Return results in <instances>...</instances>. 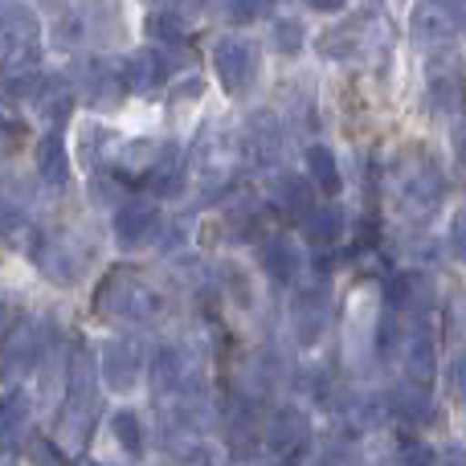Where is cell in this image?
I'll list each match as a JSON object with an SVG mask.
<instances>
[{
	"label": "cell",
	"instance_id": "1",
	"mask_svg": "<svg viewBox=\"0 0 466 466\" xmlns=\"http://www.w3.org/2000/svg\"><path fill=\"white\" fill-rule=\"evenodd\" d=\"M385 188L393 205L413 221H426L430 213L442 209L446 201V172L442 164L430 156V147H401L385 168Z\"/></svg>",
	"mask_w": 466,
	"mask_h": 466
},
{
	"label": "cell",
	"instance_id": "2",
	"mask_svg": "<svg viewBox=\"0 0 466 466\" xmlns=\"http://www.w3.org/2000/svg\"><path fill=\"white\" fill-rule=\"evenodd\" d=\"M41 62V16L29 0H0V74L29 78Z\"/></svg>",
	"mask_w": 466,
	"mask_h": 466
},
{
	"label": "cell",
	"instance_id": "3",
	"mask_svg": "<svg viewBox=\"0 0 466 466\" xmlns=\"http://www.w3.org/2000/svg\"><path fill=\"white\" fill-rule=\"evenodd\" d=\"M147 377H152V393L160 401H185V397H201L205 360L197 348L188 344H160L147 360Z\"/></svg>",
	"mask_w": 466,
	"mask_h": 466
},
{
	"label": "cell",
	"instance_id": "4",
	"mask_svg": "<svg viewBox=\"0 0 466 466\" xmlns=\"http://www.w3.org/2000/svg\"><path fill=\"white\" fill-rule=\"evenodd\" d=\"M95 360L90 356H74L70 364V393H66V405L57 413V446L62 451H74L90 438V426H95L98 413V397H95Z\"/></svg>",
	"mask_w": 466,
	"mask_h": 466
},
{
	"label": "cell",
	"instance_id": "5",
	"mask_svg": "<svg viewBox=\"0 0 466 466\" xmlns=\"http://www.w3.org/2000/svg\"><path fill=\"white\" fill-rule=\"evenodd\" d=\"M98 311H103V319L144 328V323L160 319L164 299H160V290L147 279H139V274H115V279H106V287L98 290Z\"/></svg>",
	"mask_w": 466,
	"mask_h": 466
},
{
	"label": "cell",
	"instance_id": "6",
	"mask_svg": "<svg viewBox=\"0 0 466 466\" xmlns=\"http://www.w3.org/2000/svg\"><path fill=\"white\" fill-rule=\"evenodd\" d=\"M413 41L430 54H442L466 37V0H418L410 16Z\"/></svg>",
	"mask_w": 466,
	"mask_h": 466
},
{
	"label": "cell",
	"instance_id": "7",
	"mask_svg": "<svg viewBox=\"0 0 466 466\" xmlns=\"http://www.w3.org/2000/svg\"><path fill=\"white\" fill-rule=\"evenodd\" d=\"M258 66H262L258 46L249 37H241V33H226V37L213 41V74H218L226 95L233 98L246 95L258 82Z\"/></svg>",
	"mask_w": 466,
	"mask_h": 466
},
{
	"label": "cell",
	"instance_id": "8",
	"mask_svg": "<svg viewBox=\"0 0 466 466\" xmlns=\"http://www.w3.org/2000/svg\"><path fill=\"white\" fill-rule=\"evenodd\" d=\"M328 315H331V290L328 279H311L299 282L290 295V336L299 348H315L328 331Z\"/></svg>",
	"mask_w": 466,
	"mask_h": 466
},
{
	"label": "cell",
	"instance_id": "9",
	"mask_svg": "<svg viewBox=\"0 0 466 466\" xmlns=\"http://www.w3.org/2000/svg\"><path fill=\"white\" fill-rule=\"evenodd\" d=\"M380 37H389L385 21H380L377 13H356L323 33L319 54L323 57H360V54H372V49L380 46Z\"/></svg>",
	"mask_w": 466,
	"mask_h": 466
},
{
	"label": "cell",
	"instance_id": "10",
	"mask_svg": "<svg viewBox=\"0 0 466 466\" xmlns=\"http://www.w3.org/2000/svg\"><path fill=\"white\" fill-rule=\"evenodd\" d=\"M86 262H90V254L74 233H46L37 241V266L57 287H74L86 274Z\"/></svg>",
	"mask_w": 466,
	"mask_h": 466
},
{
	"label": "cell",
	"instance_id": "11",
	"mask_svg": "<svg viewBox=\"0 0 466 466\" xmlns=\"http://www.w3.org/2000/svg\"><path fill=\"white\" fill-rule=\"evenodd\" d=\"M397 356H401V380H413V385H430L434 380L438 348L426 319H405L401 339H397Z\"/></svg>",
	"mask_w": 466,
	"mask_h": 466
},
{
	"label": "cell",
	"instance_id": "12",
	"mask_svg": "<svg viewBox=\"0 0 466 466\" xmlns=\"http://www.w3.org/2000/svg\"><path fill=\"white\" fill-rule=\"evenodd\" d=\"M144 377V352L131 336H115L103 344L98 352V380H103L111 393H127V389L139 385Z\"/></svg>",
	"mask_w": 466,
	"mask_h": 466
},
{
	"label": "cell",
	"instance_id": "13",
	"mask_svg": "<svg viewBox=\"0 0 466 466\" xmlns=\"http://www.w3.org/2000/svg\"><path fill=\"white\" fill-rule=\"evenodd\" d=\"M160 226L164 221H160L156 201H144V197H127V201H119L111 213V233L123 249H144L147 241H156Z\"/></svg>",
	"mask_w": 466,
	"mask_h": 466
},
{
	"label": "cell",
	"instance_id": "14",
	"mask_svg": "<svg viewBox=\"0 0 466 466\" xmlns=\"http://www.w3.org/2000/svg\"><path fill=\"white\" fill-rule=\"evenodd\" d=\"M282 144H287L282 123H279V115H270V111H254L238 136V152L246 156L254 168H274L282 156Z\"/></svg>",
	"mask_w": 466,
	"mask_h": 466
},
{
	"label": "cell",
	"instance_id": "15",
	"mask_svg": "<svg viewBox=\"0 0 466 466\" xmlns=\"http://www.w3.org/2000/svg\"><path fill=\"white\" fill-rule=\"evenodd\" d=\"M168 78H172V62H168V54L156 46L136 49V54H127L119 62V82L131 95H156Z\"/></svg>",
	"mask_w": 466,
	"mask_h": 466
},
{
	"label": "cell",
	"instance_id": "16",
	"mask_svg": "<svg viewBox=\"0 0 466 466\" xmlns=\"http://www.w3.org/2000/svg\"><path fill=\"white\" fill-rule=\"evenodd\" d=\"M233 160H238V139L226 136L221 127H209V131H205L201 144H197V156H193L197 177H201L205 185H221V180L229 177Z\"/></svg>",
	"mask_w": 466,
	"mask_h": 466
},
{
	"label": "cell",
	"instance_id": "17",
	"mask_svg": "<svg viewBox=\"0 0 466 466\" xmlns=\"http://www.w3.org/2000/svg\"><path fill=\"white\" fill-rule=\"evenodd\" d=\"M74 103H78V95H74V82L62 78V74H49V78H41L37 90H33V111H37L41 123H49V131H62V123L74 115Z\"/></svg>",
	"mask_w": 466,
	"mask_h": 466
},
{
	"label": "cell",
	"instance_id": "18",
	"mask_svg": "<svg viewBox=\"0 0 466 466\" xmlns=\"http://www.w3.org/2000/svg\"><path fill=\"white\" fill-rule=\"evenodd\" d=\"M258 262H262V270H266L270 282H279V287H299V274H303V249H299L290 238H282V233L266 238L262 249H258Z\"/></svg>",
	"mask_w": 466,
	"mask_h": 466
},
{
	"label": "cell",
	"instance_id": "19",
	"mask_svg": "<svg viewBox=\"0 0 466 466\" xmlns=\"http://www.w3.org/2000/svg\"><path fill=\"white\" fill-rule=\"evenodd\" d=\"M70 82H74V95L90 98V103H106V98H115L123 90L119 70H111V62H103V57H82V62L74 66Z\"/></svg>",
	"mask_w": 466,
	"mask_h": 466
},
{
	"label": "cell",
	"instance_id": "20",
	"mask_svg": "<svg viewBox=\"0 0 466 466\" xmlns=\"http://www.w3.org/2000/svg\"><path fill=\"white\" fill-rule=\"evenodd\" d=\"M266 442L279 454H299L307 442H311V418L295 405L270 413V426H266Z\"/></svg>",
	"mask_w": 466,
	"mask_h": 466
},
{
	"label": "cell",
	"instance_id": "21",
	"mask_svg": "<svg viewBox=\"0 0 466 466\" xmlns=\"http://www.w3.org/2000/svg\"><path fill=\"white\" fill-rule=\"evenodd\" d=\"M46 352H49L46 328H41V323H21V328H13V336H8V344H5V372L21 377L33 364L46 360Z\"/></svg>",
	"mask_w": 466,
	"mask_h": 466
},
{
	"label": "cell",
	"instance_id": "22",
	"mask_svg": "<svg viewBox=\"0 0 466 466\" xmlns=\"http://www.w3.org/2000/svg\"><path fill=\"white\" fill-rule=\"evenodd\" d=\"M270 201L279 213L303 221L307 213L315 209V185L307 177H299V172H279V177L270 180Z\"/></svg>",
	"mask_w": 466,
	"mask_h": 466
},
{
	"label": "cell",
	"instance_id": "23",
	"mask_svg": "<svg viewBox=\"0 0 466 466\" xmlns=\"http://www.w3.org/2000/svg\"><path fill=\"white\" fill-rule=\"evenodd\" d=\"M33 160H37L41 185L62 188L66 180H70V147H66L62 131H46V136L37 139V152H33Z\"/></svg>",
	"mask_w": 466,
	"mask_h": 466
},
{
	"label": "cell",
	"instance_id": "24",
	"mask_svg": "<svg viewBox=\"0 0 466 466\" xmlns=\"http://www.w3.org/2000/svg\"><path fill=\"white\" fill-rule=\"evenodd\" d=\"M344 229H348V218L339 205H315L303 218V238H307V246H315V249L336 246V241L344 238Z\"/></svg>",
	"mask_w": 466,
	"mask_h": 466
},
{
	"label": "cell",
	"instance_id": "25",
	"mask_svg": "<svg viewBox=\"0 0 466 466\" xmlns=\"http://www.w3.org/2000/svg\"><path fill=\"white\" fill-rule=\"evenodd\" d=\"M29 418H33V405L21 389H5L0 393V451L16 446L29 430Z\"/></svg>",
	"mask_w": 466,
	"mask_h": 466
},
{
	"label": "cell",
	"instance_id": "26",
	"mask_svg": "<svg viewBox=\"0 0 466 466\" xmlns=\"http://www.w3.org/2000/svg\"><path fill=\"white\" fill-rule=\"evenodd\" d=\"M389 410L405 421H430L434 418V397H430V385H413V380H397L389 389Z\"/></svg>",
	"mask_w": 466,
	"mask_h": 466
},
{
	"label": "cell",
	"instance_id": "27",
	"mask_svg": "<svg viewBox=\"0 0 466 466\" xmlns=\"http://www.w3.org/2000/svg\"><path fill=\"white\" fill-rule=\"evenodd\" d=\"M185 180H188V164H185V156H180V147H160V160L147 172V185L160 197H177L180 188H185Z\"/></svg>",
	"mask_w": 466,
	"mask_h": 466
},
{
	"label": "cell",
	"instance_id": "28",
	"mask_svg": "<svg viewBox=\"0 0 466 466\" xmlns=\"http://www.w3.org/2000/svg\"><path fill=\"white\" fill-rule=\"evenodd\" d=\"M156 160H160V144L156 139H123L119 152H115V168L131 172V177H147Z\"/></svg>",
	"mask_w": 466,
	"mask_h": 466
},
{
	"label": "cell",
	"instance_id": "29",
	"mask_svg": "<svg viewBox=\"0 0 466 466\" xmlns=\"http://www.w3.org/2000/svg\"><path fill=\"white\" fill-rule=\"evenodd\" d=\"M111 438L123 454H144L147 446V430H144V418L139 410H115L111 413Z\"/></svg>",
	"mask_w": 466,
	"mask_h": 466
},
{
	"label": "cell",
	"instance_id": "30",
	"mask_svg": "<svg viewBox=\"0 0 466 466\" xmlns=\"http://www.w3.org/2000/svg\"><path fill=\"white\" fill-rule=\"evenodd\" d=\"M307 180H311L315 188H323V193H339V164L328 144L307 147Z\"/></svg>",
	"mask_w": 466,
	"mask_h": 466
},
{
	"label": "cell",
	"instance_id": "31",
	"mask_svg": "<svg viewBox=\"0 0 466 466\" xmlns=\"http://www.w3.org/2000/svg\"><path fill=\"white\" fill-rule=\"evenodd\" d=\"M380 413H385V401H380V397L356 393V397H348V401H344L339 418H344L348 430H372L380 421Z\"/></svg>",
	"mask_w": 466,
	"mask_h": 466
},
{
	"label": "cell",
	"instance_id": "32",
	"mask_svg": "<svg viewBox=\"0 0 466 466\" xmlns=\"http://www.w3.org/2000/svg\"><path fill=\"white\" fill-rule=\"evenodd\" d=\"M147 33H152L156 49H164V46H180V41H185V16L172 13V8H160V13L147 16Z\"/></svg>",
	"mask_w": 466,
	"mask_h": 466
},
{
	"label": "cell",
	"instance_id": "33",
	"mask_svg": "<svg viewBox=\"0 0 466 466\" xmlns=\"http://www.w3.org/2000/svg\"><path fill=\"white\" fill-rule=\"evenodd\" d=\"M270 37H274V49H279V54H299L307 41V29H303V21H295V16H279Z\"/></svg>",
	"mask_w": 466,
	"mask_h": 466
},
{
	"label": "cell",
	"instance_id": "34",
	"mask_svg": "<svg viewBox=\"0 0 466 466\" xmlns=\"http://www.w3.org/2000/svg\"><path fill=\"white\" fill-rule=\"evenodd\" d=\"M266 8H270V0H226V16L233 25H254L266 16Z\"/></svg>",
	"mask_w": 466,
	"mask_h": 466
},
{
	"label": "cell",
	"instance_id": "35",
	"mask_svg": "<svg viewBox=\"0 0 466 466\" xmlns=\"http://www.w3.org/2000/svg\"><path fill=\"white\" fill-rule=\"evenodd\" d=\"M180 466H226V459H221L218 446L197 442V446H188V451L180 454Z\"/></svg>",
	"mask_w": 466,
	"mask_h": 466
},
{
	"label": "cell",
	"instance_id": "36",
	"mask_svg": "<svg viewBox=\"0 0 466 466\" xmlns=\"http://www.w3.org/2000/svg\"><path fill=\"white\" fill-rule=\"evenodd\" d=\"M446 246H451V254L466 266V205L451 218V229H446Z\"/></svg>",
	"mask_w": 466,
	"mask_h": 466
},
{
	"label": "cell",
	"instance_id": "37",
	"mask_svg": "<svg viewBox=\"0 0 466 466\" xmlns=\"http://www.w3.org/2000/svg\"><path fill=\"white\" fill-rule=\"evenodd\" d=\"M29 466H70L57 442H29Z\"/></svg>",
	"mask_w": 466,
	"mask_h": 466
},
{
	"label": "cell",
	"instance_id": "38",
	"mask_svg": "<svg viewBox=\"0 0 466 466\" xmlns=\"http://www.w3.org/2000/svg\"><path fill=\"white\" fill-rule=\"evenodd\" d=\"M201 95H205V82L193 74V78H185V82L177 86V95H172V111H185V106H197V103H201Z\"/></svg>",
	"mask_w": 466,
	"mask_h": 466
},
{
	"label": "cell",
	"instance_id": "39",
	"mask_svg": "<svg viewBox=\"0 0 466 466\" xmlns=\"http://www.w3.org/2000/svg\"><path fill=\"white\" fill-rule=\"evenodd\" d=\"M451 389H454V397H459V401H466V356L451 364Z\"/></svg>",
	"mask_w": 466,
	"mask_h": 466
},
{
	"label": "cell",
	"instance_id": "40",
	"mask_svg": "<svg viewBox=\"0 0 466 466\" xmlns=\"http://www.w3.org/2000/svg\"><path fill=\"white\" fill-rule=\"evenodd\" d=\"M16 221H21V209H16L8 197H0V229H13Z\"/></svg>",
	"mask_w": 466,
	"mask_h": 466
},
{
	"label": "cell",
	"instance_id": "41",
	"mask_svg": "<svg viewBox=\"0 0 466 466\" xmlns=\"http://www.w3.org/2000/svg\"><path fill=\"white\" fill-rule=\"evenodd\" d=\"M307 5H311L315 13H339V8H344L348 0H307Z\"/></svg>",
	"mask_w": 466,
	"mask_h": 466
},
{
	"label": "cell",
	"instance_id": "42",
	"mask_svg": "<svg viewBox=\"0 0 466 466\" xmlns=\"http://www.w3.org/2000/svg\"><path fill=\"white\" fill-rule=\"evenodd\" d=\"M201 5H205V0H172V13L185 16V13H197Z\"/></svg>",
	"mask_w": 466,
	"mask_h": 466
},
{
	"label": "cell",
	"instance_id": "43",
	"mask_svg": "<svg viewBox=\"0 0 466 466\" xmlns=\"http://www.w3.org/2000/svg\"><path fill=\"white\" fill-rule=\"evenodd\" d=\"M5 328H8V307L0 303V331H5Z\"/></svg>",
	"mask_w": 466,
	"mask_h": 466
},
{
	"label": "cell",
	"instance_id": "44",
	"mask_svg": "<svg viewBox=\"0 0 466 466\" xmlns=\"http://www.w3.org/2000/svg\"><path fill=\"white\" fill-rule=\"evenodd\" d=\"M307 466H331L328 459H311V462H307Z\"/></svg>",
	"mask_w": 466,
	"mask_h": 466
},
{
	"label": "cell",
	"instance_id": "45",
	"mask_svg": "<svg viewBox=\"0 0 466 466\" xmlns=\"http://www.w3.org/2000/svg\"><path fill=\"white\" fill-rule=\"evenodd\" d=\"M438 466H462V462H438Z\"/></svg>",
	"mask_w": 466,
	"mask_h": 466
},
{
	"label": "cell",
	"instance_id": "46",
	"mask_svg": "<svg viewBox=\"0 0 466 466\" xmlns=\"http://www.w3.org/2000/svg\"><path fill=\"white\" fill-rule=\"evenodd\" d=\"M90 466H106V462H90Z\"/></svg>",
	"mask_w": 466,
	"mask_h": 466
},
{
	"label": "cell",
	"instance_id": "47",
	"mask_svg": "<svg viewBox=\"0 0 466 466\" xmlns=\"http://www.w3.org/2000/svg\"><path fill=\"white\" fill-rule=\"evenodd\" d=\"M258 466H274V462H258Z\"/></svg>",
	"mask_w": 466,
	"mask_h": 466
}]
</instances>
